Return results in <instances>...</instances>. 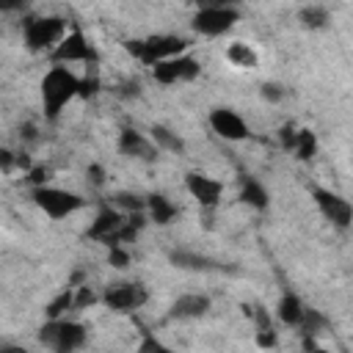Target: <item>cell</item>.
<instances>
[{
	"mask_svg": "<svg viewBox=\"0 0 353 353\" xmlns=\"http://www.w3.org/2000/svg\"><path fill=\"white\" fill-rule=\"evenodd\" d=\"M121 47L127 50V55H132V61L152 69L163 61H171L176 55L190 52L193 39L182 36V33H152V36H143V39H124Z\"/></svg>",
	"mask_w": 353,
	"mask_h": 353,
	"instance_id": "obj_1",
	"label": "cell"
},
{
	"mask_svg": "<svg viewBox=\"0 0 353 353\" xmlns=\"http://www.w3.org/2000/svg\"><path fill=\"white\" fill-rule=\"evenodd\" d=\"M39 94H41V110H44V121H58L63 108L80 97V77L69 69V66H50L39 83Z\"/></svg>",
	"mask_w": 353,
	"mask_h": 353,
	"instance_id": "obj_2",
	"label": "cell"
},
{
	"mask_svg": "<svg viewBox=\"0 0 353 353\" xmlns=\"http://www.w3.org/2000/svg\"><path fill=\"white\" fill-rule=\"evenodd\" d=\"M69 28L72 25L61 14H33V17H25L22 19V44L33 55H41V52L50 55L63 41Z\"/></svg>",
	"mask_w": 353,
	"mask_h": 353,
	"instance_id": "obj_3",
	"label": "cell"
},
{
	"mask_svg": "<svg viewBox=\"0 0 353 353\" xmlns=\"http://www.w3.org/2000/svg\"><path fill=\"white\" fill-rule=\"evenodd\" d=\"M39 345H44L52 353H77L88 342V325L72 317L61 320H44L36 331Z\"/></svg>",
	"mask_w": 353,
	"mask_h": 353,
	"instance_id": "obj_4",
	"label": "cell"
},
{
	"mask_svg": "<svg viewBox=\"0 0 353 353\" xmlns=\"http://www.w3.org/2000/svg\"><path fill=\"white\" fill-rule=\"evenodd\" d=\"M47 61H50L52 66L85 63V69H97V66H99V50H97V44L83 33L80 25H72L69 33L63 36V41L47 55Z\"/></svg>",
	"mask_w": 353,
	"mask_h": 353,
	"instance_id": "obj_5",
	"label": "cell"
},
{
	"mask_svg": "<svg viewBox=\"0 0 353 353\" xmlns=\"http://www.w3.org/2000/svg\"><path fill=\"white\" fill-rule=\"evenodd\" d=\"M240 17H243V11L237 6H226V3L201 6L190 17V30L204 39H218V36H226L240 22Z\"/></svg>",
	"mask_w": 353,
	"mask_h": 353,
	"instance_id": "obj_6",
	"label": "cell"
},
{
	"mask_svg": "<svg viewBox=\"0 0 353 353\" xmlns=\"http://www.w3.org/2000/svg\"><path fill=\"white\" fill-rule=\"evenodd\" d=\"M30 201L50 218V221H63L74 212H80L88 201L66 188H55V185H44V188H33L30 190Z\"/></svg>",
	"mask_w": 353,
	"mask_h": 353,
	"instance_id": "obj_7",
	"label": "cell"
},
{
	"mask_svg": "<svg viewBox=\"0 0 353 353\" xmlns=\"http://www.w3.org/2000/svg\"><path fill=\"white\" fill-rule=\"evenodd\" d=\"M309 196L317 207V212L336 229V232H347L353 226V201L345 199L342 193L331 190V188H323V185H312L309 188Z\"/></svg>",
	"mask_w": 353,
	"mask_h": 353,
	"instance_id": "obj_8",
	"label": "cell"
},
{
	"mask_svg": "<svg viewBox=\"0 0 353 353\" xmlns=\"http://www.w3.org/2000/svg\"><path fill=\"white\" fill-rule=\"evenodd\" d=\"M149 301V290L143 281L138 279H130V281H113L102 290V306L108 312H116V314H132L138 312L143 303Z\"/></svg>",
	"mask_w": 353,
	"mask_h": 353,
	"instance_id": "obj_9",
	"label": "cell"
},
{
	"mask_svg": "<svg viewBox=\"0 0 353 353\" xmlns=\"http://www.w3.org/2000/svg\"><path fill=\"white\" fill-rule=\"evenodd\" d=\"M124 223H127V215L119 212V210L105 199V201L97 207L94 221L85 226L83 237L91 240V243H102V245L113 248V245H119V232L124 229Z\"/></svg>",
	"mask_w": 353,
	"mask_h": 353,
	"instance_id": "obj_10",
	"label": "cell"
},
{
	"mask_svg": "<svg viewBox=\"0 0 353 353\" xmlns=\"http://www.w3.org/2000/svg\"><path fill=\"white\" fill-rule=\"evenodd\" d=\"M201 74V61L193 52L176 55L171 61H163L152 66V80L160 85H179V83H193Z\"/></svg>",
	"mask_w": 353,
	"mask_h": 353,
	"instance_id": "obj_11",
	"label": "cell"
},
{
	"mask_svg": "<svg viewBox=\"0 0 353 353\" xmlns=\"http://www.w3.org/2000/svg\"><path fill=\"white\" fill-rule=\"evenodd\" d=\"M207 124H210V130H212L221 141H229V143H240V141H248V138H251L248 121H245L234 108H226V105H215V108L207 113Z\"/></svg>",
	"mask_w": 353,
	"mask_h": 353,
	"instance_id": "obj_12",
	"label": "cell"
},
{
	"mask_svg": "<svg viewBox=\"0 0 353 353\" xmlns=\"http://www.w3.org/2000/svg\"><path fill=\"white\" fill-rule=\"evenodd\" d=\"M116 149L121 157H130V160H141V163H154L160 157V149L154 146V141L135 130V127H121L119 130V138H116Z\"/></svg>",
	"mask_w": 353,
	"mask_h": 353,
	"instance_id": "obj_13",
	"label": "cell"
},
{
	"mask_svg": "<svg viewBox=\"0 0 353 353\" xmlns=\"http://www.w3.org/2000/svg\"><path fill=\"white\" fill-rule=\"evenodd\" d=\"M185 190L190 193V199H196V204L207 212H212L221 204L223 196V182L204 174V171H188L185 174Z\"/></svg>",
	"mask_w": 353,
	"mask_h": 353,
	"instance_id": "obj_14",
	"label": "cell"
},
{
	"mask_svg": "<svg viewBox=\"0 0 353 353\" xmlns=\"http://www.w3.org/2000/svg\"><path fill=\"white\" fill-rule=\"evenodd\" d=\"M210 309H212V298L207 292H182L171 301L165 317L176 323H188V320H201Z\"/></svg>",
	"mask_w": 353,
	"mask_h": 353,
	"instance_id": "obj_15",
	"label": "cell"
},
{
	"mask_svg": "<svg viewBox=\"0 0 353 353\" xmlns=\"http://www.w3.org/2000/svg\"><path fill=\"white\" fill-rule=\"evenodd\" d=\"M168 262L179 270H193V273H218V270H229L234 273V268H226L221 259H212L207 254L190 251V248H174L168 251Z\"/></svg>",
	"mask_w": 353,
	"mask_h": 353,
	"instance_id": "obj_16",
	"label": "cell"
},
{
	"mask_svg": "<svg viewBox=\"0 0 353 353\" xmlns=\"http://www.w3.org/2000/svg\"><path fill=\"white\" fill-rule=\"evenodd\" d=\"M237 199H240V204L251 207L254 212H265L270 207V190L265 188L262 179H256L251 174H240V179H237Z\"/></svg>",
	"mask_w": 353,
	"mask_h": 353,
	"instance_id": "obj_17",
	"label": "cell"
},
{
	"mask_svg": "<svg viewBox=\"0 0 353 353\" xmlns=\"http://www.w3.org/2000/svg\"><path fill=\"white\" fill-rule=\"evenodd\" d=\"M303 317H306V303L301 301V295L295 290H284L279 295V301H276V320L281 325L298 331V325L303 323Z\"/></svg>",
	"mask_w": 353,
	"mask_h": 353,
	"instance_id": "obj_18",
	"label": "cell"
},
{
	"mask_svg": "<svg viewBox=\"0 0 353 353\" xmlns=\"http://www.w3.org/2000/svg\"><path fill=\"white\" fill-rule=\"evenodd\" d=\"M146 215H149V223L154 226H171L176 218H179V207L165 196V193H146Z\"/></svg>",
	"mask_w": 353,
	"mask_h": 353,
	"instance_id": "obj_19",
	"label": "cell"
},
{
	"mask_svg": "<svg viewBox=\"0 0 353 353\" xmlns=\"http://www.w3.org/2000/svg\"><path fill=\"white\" fill-rule=\"evenodd\" d=\"M251 317H254V342H256V347L273 350V347L279 345V331H276V325H273L268 309H265L262 303H256L254 312H251Z\"/></svg>",
	"mask_w": 353,
	"mask_h": 353,
	"instance_id": "obj_20",
	"label": "cell"
},
{
	"mask_svg": "<svg viewBox=\"0 0 353 353\" xmlns=\"http://www.w3.org/2000/svg\"><path fill=\"white\" fill-rule=\"evenodd\" d=\"M149 138L154 141V146L160 149V152H174V154H185V138L179 135V132H174L168 124H152L149 127Z\"/></svg>",
	"mask_w": 353,
	"mask_h": 353,
	"instance_id": "obj_21",
	"label": "cell"
},
{
	"mask_svg": "<svg viewBox=\"0 0 353 353\" xmlns=\"http://www.w3.org/2000/svg\"><path fill=\"white\" fill-rule=\"evenodd\" d=\"M298 22H301L303 30H323L331 22V11L320 3H309V6L298 8Z\"/></svg>",
	"mask_w": 353,
	"mask_h": 353,
	"instance_id": "obj_22",
	"label": "cell"
},
{
	"mask_svg": "<svg viewBox=\"0 0 353 353\" xmlns=\"http://www.w3.org/2000/svg\"><path fill=\"white\" fill-rule=\"evenodd\" d=\"M325 328H328V317H325L323 312H317V309L306 306V317H303V323L298 325L301 342H303V345H312V342H317V336H320Z\"/></svg>",
	"mask_w": 353,
	"mask_h": 353,
	"instance_id": "obj_23",
	"label": "cell"
},
{
	"mask_svg": "<svg viewBox=\"0 0 353 353\" xmlns=\"http://www.w3.org/2000/svg\"><path fill=\"white\" fill-rule=\"evenodd\" d=\"M69 312H74V287H72V284H66L55 298L47 301V306H44V320H61V317H66Z\"/></svg>",
	"mask_w": 353,
	"mask_h": 353,
	"instance_id": "obj_24",
	"label": "cell"
},
{
	"mask_svg": "<svg viewBox=\"0 0 353 353\" xmlns=\"http://www.w3.org/2000/svg\"><path fill=\"white\" fill-rule=\"evenodd\" d=\"M108 201H110L119 212H124V215L146 212V196H138V193H132V190H113V193L108 196Z\"/></svg>",
	"mask_w": 353,
	"mask_h": 353,
	"instance_id": "obj_25",
	"label": "cell"
},
{
	"mask_svg": "<svg viewBox=\"0 0 353 353\" xmlns=\"http://www.w3.org/2000/svg\"><path fill=\"white\" fill-rule=\"evenodd\" d=\"M226 61H229L232 66H240V69H254V66L259 63V55H256V50H254L251 44H245V41H232V44L226 47Z\"/></svg>",
	"mask_w": 353,
	"mask_h": 353,
	"instance_id": "obj_26",
	"label": "cell"
},
{
	"mask_svg": "<svg viewBox=\"0 0 353 353\" xmlns=\"http://www.w3.org/2000/svg\"><path fill=\"white\" fill-rule=\"evenodd\" d=\"M317 149H320L317 132H314V130H309V127H298V138H295V149H292L295 160L309 163V160H314Z\"/></svg>",
	"mask_w": 353,
	"mask_h": 353,
	"instance_id": "obj_27",
	"label": "cell"
},
{
	"mask_svg": "<svg viewBox=\"0 0 353 353\" xmlns=\"http://www.w3.org/2000/svg\"><path fill=\"white\" fill-rule=\"evenodd\" d=\"M97 303H102V292H97L88 281L74 287V312H85V309H91Z\"/></svg>",
	"mask_w": 353,
	"mask_h": 353,
	"instance_id": "obj_28",
	"label": "cell"
},
{
	"mask_svg": "<svg viewBox=\"0 0 353 353\" xmlns=\"http://www.w3.org/2000/svg\"><path fill=\"white\" fill-rule=\"evenodd\" d=\"M132 353H174L157 334H152V331H141V339H138V345H135V350Z\"/></svg>",
	"mask_w": 353,
	"mask_h": 353,
	"instance_id": "obj_29",
	"label": "cell"
},
{
	"mask_svg": "<svg viewBox=\"0 0 353 353\" xmlns=\"http://www.w3.org/2000/svg\"><path fill=\"white\" fill-rule=\"evenodd\" d=\"M99 91H102L99 72H97V69H88V72L80 77V99H94Z\"/></svg>",
	"mask_w": 353,
	"mask_h": 353,
	"instance_id": "obj_30",
	"label": "cell"
},
{
	"mask_svg": "<svg viewBox=\"0 0 353 353\" xmlns=\"http://www.w3.org/2000/svg\"><path fill=\"white\" fill-rule=\"evenodd\" d=\"M50 179H52V168L44 165V163L33 165V168L25 174V182H28L30 190H33V188H44V185H50Z\"/></svg>",
	"mask_w": 353,
	"mask_h": 353,
	"instance_id": "obj_31",
	"label": "cell"
},
{
	"mask_svg": "<svg viewBox=\"0 0 353 353\" xmlns=\"http://www.w3.org/2000/svg\"><path fill=\"white\" fill-rule=\"evenodd\" d=\"M108 265L116 268V270H127V268L132 265L130 248H127V245H113V248H108Z\"/></svg>",
	"mask_w": 353,
	"mask_h": 353,
	"instance_id": "obj_32",
	"label": "cell"
},
{
	"mask_svg": "<svg viewBox=\"0 0 353 353\" xmlns=\"http://www.w3.org/2000/svg\"><path fill=\"white\" fill-rule=\"evenodd\" d=\"M259 97H262L265 102H270V105H279V102L287 97V88H284L281 83H276V80H268V83L259 85Z\"/></svg>",
	"mask_w": 353,
	"mask_h": 353,
	"instance_id": "obj_33",
	"label": "cell"
},
{
	"mask_svg": "<svg viewBox=\"0 0 353 353\" xmlns=\"http://www.w3.org/2000/svg\"><path fill=\"white\" fill-rule=\"evenodd\" d=\"M276 138H279V146H281L284 152H292V149H295V138H298V127L281 124V127L276 130Z\"/></svg>",
	"mask_w": 353,
	"mask_h": 353,
	"instance_id": "obj_34",
	"label": "cell"
},
{
	"mask_svg": "<svg viewBox=\"0 0 353 353\" xmlns=\"http://www.w3.org/2000/svg\"><path fill=\"white\" fill-rule=\"evenodd\" d=\"M116 94H119V97H124V99L138 97V94H141V83H138V80H124V83H119V85H116Z\"/></svg>",
	"mask_w": 353,
	"mask_h": 353,
	"instance_id": "obj_35",
	"label": "cell"
},
{
	"mask_svg": "<svg viewBox=\"0 0 353 353\" xmlns=\"http://www.w3.org/2000/svg\"><path fill=\"white\" fill-rule=\"evenodd\" d=\"M19 138H22V143H36V141H39V127H36V121L19 124Z\"/></svg>",
	"mask_w": 353,
	"mask_h": 353,
	"instance_id": "obj_36",
	"label": "cell"
},
{
	"mask_svg": "<svg viewBox=\"0 0 353 353\" xmlns=\"http://www.w3.org/2000/svg\"><path fill=\"white\" fill-rule=\"evenodd\" d=\"M85 176H88V182H91L94 188H102V185H105V168H102L99 163H91V165L85 168Z\"/></svg>",
	"mask_w": 353,
	"mask_h": 353,
	"instance_id": "obj_37",
	"label": "cell"
},
{
	"mask_svg": "<svg viewBox=\"0 0 353 353\" xmlns=\"http://www.w3.org/2000/svg\"><path fill=\"white\" fill-rule=\"evenodd\" d=\"M0 160H3V171H6V174L17 165V157H14V152H11V149H3V152H0Z\"/></svg>",
	"mask_w": 353,
	"mask_h": 353,
	"instance_id": "obj_38",
	"label": "cell"
},
{
	"mask_svg": "<svg viewBox=\"0 0 353 353\" xmlns=\"http://www.w3.org/2000/svg\"><path fill=\"white\" fill-rule=\"evenodd\" d=\"M0 353H30L25 345H14V342H3L0 345Z\"/></svg>",
	"mask_w": 353,
	"mask_h": 353,
	"instance_id": "obj_39",
	"label": "cell"
},
{
	"mask_svg": "<svg viewBox=\"0 0 353 353\" xmlns=\"http://www.w3.org/2000/svg\"><path fill=\"white\" fill-rule=\"evenodd\" d=\"M303 353H334V350H328V347H323V345L312 342V345H303Z\"/></svg>",
	"mask_w": 353,
	"mask_h": 353,
	"instance_id": "obj_40",
	"label": "cell"
}]
</instances>
